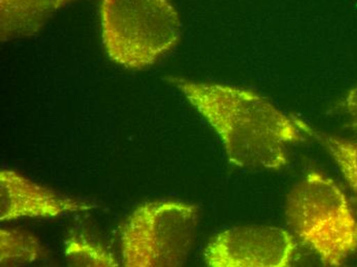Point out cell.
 I'll list each match as a JSON object with an SVG mask.
<instances>
[{
    "instance_id": "cell-5",
    "label": "cell",
    "mask_w": 357,
    "mask_h": 267,
    "mask_svg": "<svg viewBox=\"0 0 357 267\" xmlns=\"http://www.w3.org/2000/svg\"><path fill=\"white\" fill-rule=\"evenodd\" d=\"M295 250L291 234L278 227H233L212 238L204 250V261L214 267H286Z\"/></svg>"
},
{
    "instance_id": "cell-9",
    "label": "cell",
    "mask_w": 357,
    "mask_h": 267,
    "mask_svg": "<svg viewBox=\"0 0 357 267\" xmlns=\"http://www.w3.org/2000/svg\"><path fill=\"white\" fill-rule=\"evenodd\" d=\"M297 123L301 129L310 134L334 158L340 171L357 197V140L340 138L313 130L302 121H297Z\"/></svg>"
},
{
    "instance_id": "cell-6",
    "label": "cell",
    "mask_w": 357,
    "mask_h": 267,
    "mask_svg": "<svg viewBox=\"0 0 357 267\" xmlns=\"http://www.w3.org/2000/svg\"><path fill=\"white\" fill-rule=\"evenodd\" d=\"M95 204L62 194L18 172H0V220L47 218L93 209Z\"/></svg>"
},
{
    "instance_id": "cell-4",
    "label": "cell",
    "mask_w": 357,
    "mask_h": 267,
    "mask_svg": "<svg viewBox=\"0 0 357 267\" xmlns=\"http://www.w3.org/2000/svg\"><path fill=\"white\" fill-rule=\"evenodd\" d=\"M198 222L199 209L193 204L155 201L139 206L121 227L123 266H183L195 244Z\"/></svg>"
},
{
    "instance_id": "cell-2",
    "label": "cell",
    "mask_w": 357,
    "mask_h": 267,
    "mask_svg": "<svg viewBox=\"0 0 357 267\" xmlns=\"http://www.w3.org/2000/svg\"><path fill=\"white\" fill-rule=\"evenodd\" d=\"M101 29L108 57L132 70L155 64L183 31L171 0H101Z\"/></svg>"
},
{
    "instance_id": "cell-10",
    "label": "cell",
    "mask_w": 357,
    "mask_h": 267,
    "mask_svg": "<svg viewBox=\"0 0 357 267\" xmlns=\"http://www.w3.org/2000/svg\"><path fill=\"white\" fill-rule=\"evenodd\" d=\"M65 256L71 266H119L116 258L101 245L91 242L82 236H73L65 243Z\"/></svg>"
},
{
    "instance_id": "cell-1",
    "label": "cell",
    "mask_w": 357,
    "mask_h": 267,
    "mask_svg": "<svg viewBox=\"0 0 357 267\" xmlns=\"http://www.w3.org/2000/svg\"><path fill=\"white\" fill-rule=\"evenodd\" d=\"M169 80L215 130L234 166L278 170L287 165L289 145L303 139L297 121L252 91L182 77Z\"/></svg>"
},
{
    "instance_id": "cell-11",
    "label": "cell",
    "mask_w": 357,
    "mask_h": 267,
    "mask_svg": "<svg viewBox=\"0 0 357 267\" xmlns=\"http://www.w3.org/2000/svg\"><path fill=\"white\" fill-rule=\"evenodd\" d=\"M343 107L349 117L350 125L357 131V86L346 95L343 101Z\"/></svg>"
},
{
    "instance_id": "cell-8",
    "label": "cell",
    "mask_w": 357,
    "mask_h": 267,
    "mask_svg": "<svg viewBox=\"0 0 357 267\" xmlns=\"http://www.w3.org/2000/svg\"><path fill=\"white\" fill-rule=\"evenodd\" d=\"M49 253L45 245L25 230H0V266H20L47 259Z\"/></svg>"
},
{
    "instance_id": "cell-7",
    "label": "cell",
    "mask_w": 357,
    "mask_h": 267,
    "mask_svg": "<svg viewBox=\"0 0 357 267\" xmlns=\"http://www.w3.org/2000/svg\"><path fill=\"white\" fill-rule=\"evenodd\" d=\"M74 0H0L1 40L36 34L56 10Z\"/></svg>"
},
{
    "instance_id": "cell-3",
    "label": "cell",
    "mask_w": 357,
    "mask_h": 267,
    "mask_svg": "<svg viewBox=\"0 0 357 267\" xmlns=\"http://www.w3.org/2000/svg\"><path fill=\"white\" fill-rule=\"evenodd\" d=\"M287 222L328 266H340L357 250V219L336 182L310 173L287 197Z\"/></svg>"
}]
</instances>
